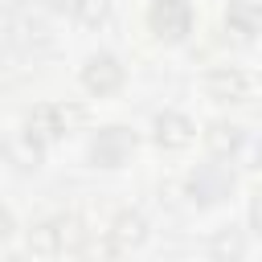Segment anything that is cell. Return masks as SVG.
I'll return each instance as SVG.
<instances>
[{
  "label": "cell",
  "instance_id": "6da1fadb",
  "mask_svg": "<svg viewBox=\"0 0 262 262\" xmlns=\"http://www.w3.org/2000/svg\"><path fill=\"white\" fill-rule=\"evenodd\" d=\"M184 192H188V201L201 205V209L221 205V201H229V192H233V172H229L225 164H196V168L188 172V180H184Z\"/></svg>",
  "mask_w": 262,
  "mask_h": 262
},
{
  "label": "cell",
  "instance_id": "7a4b0ae2",
  "mask_svg": "<svg viewBox=\"0 0 262 262\" xmlns=\"http://www.w3.org/2000/svg\"><path fill=\"white\" fill-rule=\"evenodd\" d=\"M147 29H151L160 41H168V45L184 41V37L192 33V4H188V0H151V8H147Z\"/></svg>",
  "mask_w": 262,
  "mask_h": 262
},
{
  "label": "cell",
  "instance_id": "3957f363",
  "mask_svg": "<svg viewBox=\"0 0 262 262\" xmlns=\"http://www.w3.org/2000/svg\"><path fill=\"white\" fill-rule=\"evenodd\" d=\"M131 151H135V135L127 127H102L90 139V164L94 168H123Z\"/></svg>",
  "mask_w": 262,
  "mask_h": 262
},
{
  "label": "cell",
  "instance_id": "277c9868",
  "mask_svg": "<svg viewBox=\"0 0 262 262\" xmlns=\"http://www.w3.org/2000/svg\"><path fill=\"white\" fill-rule=\"evenodd\" d=\"M82 86H86L90 94H98V98L115 94V90L123 86V66H119V57H115V53H94V57H86V66H82Z\"/></svg>",
  "mask_w": 262,
  "mask_h": 262
},
{
  "label": "cell",
  "instance_id": "5b68a950",
  "mask_svg": "<svg viewBox=\"0 0 262 262\" xmlns=\"http://www.w3.org/2000/svg\"><path fill=\"white\" fill-rule=\"evenodd\" d=\"M205 94L213 102H246L250 98V78L237 70V66H217L209 78H205Z\"/></svg>",
  "mask_w": 262,
  "mask_h": 262
},
{
  "label": "cell",
  "instance_id": "8992f818",
  "mask_svg": "<svg viewBox=\"0 0 262 262\" xmlns=\"http://www.w3.org/2000/svg\"><path fill=\"white\" fill-rule=\"evenodd\" d=\"M143 237H147V221H143V213L123 209V213L111 221L106 254H131V250H139V246H143Z\"/></svg>",
  "mask_w": 262,
  "mask_h": 262
},
{
  "label": "cell",
  "instance_id": "52a82bcc",
  "mask_svg": "<svg viewBox=\"0 0 262 262\" xmlns=\"http://www.w3.org/2000/svg\"><path fill=\"white\" fill-rule=\"evenodd\" d=\"M151 131H156V143H160L164 151H180V147H188L192 135H196L192 119L180 115V111H160L156 123H151Z\"/></svg>",
  "mask_w": 262,
  "mask_h": 262
},
{
  "label": "cell",
  "instance_id": "ba28073f",
  "mask_svg": "<svg viewBox=\"0 0 262 262\" xmlns=\"http://www.w3.org/2000/svg\"><path fill=\"white\" fill-rule=\"evenodd\" d=\"M70 131V119H66V106H33L25 115V135H33L37 143H53Z\"/></svg>",
  "mask_w": 262,
  "mask_h": 262
},
{
  "label": "cell",
  "instance_id": "9c48e42d",
  "mask_svg": "<svg viewBox=\"0 0 262 262\" xmlns=\"http://www.w3.org/2000/svg\"><path fill=\"white\" fill-rule=\"evenodd\" d=\"M61 250H66V217H45L29 229V254L57 258Z\"/></svg>",
  "mask_w": 262,
  "mask_h": 262
},
{
  "label": "cell",
  "instance_id": "30bf717a",
  "mask_svg": "<svg viewBox=\"0 0 262 262\" xmlns=\"http://www.w3.org/2000/svg\"><path fill=\"white\" fill-rule=\"evenodd\" d=\"M262 25V0H229L225 4V33H233L242 45Z\"/></svg>",
  "mask_w": 262,
  "mask_h": 262
},
{
  "label": "cell",
  "instance_id": "8fae6325",
  "mask_svg": "<svg viewBox=\"0 0 262 262\" xmlns=\"http://www.w3.org/2000/svg\"><path fill=\"white\" fill-rule=\"evenodd\" d=\"M242 127H233V123H213L209 131H205V143H209V151L217 156V160H233L237 156V143H242Z\"/></svg>",
  "mask_w": 262,
  "mask_h": 262
},
{
  "label": "cell",
  "instance_id": "7c38bea8",
  "mask_svg": "<svg viewBox=\"0 0 262 262\" xmlns=\"http://www.w3.org/2000/svg\"><path fill=\"white\" fill-rule=\"evenodd\" d=\"M242 254H246V237H242V229L225 225V229L213 233V242H209V258H217V262H237Z\"/></svg>",
  "mask_w": 262,
  "mask_h": 262
},
{
  "label": "cell",
  "instance_id": "4fadbf2b",
  "mask_svg": "<svg viewBox=\"0 0 262 262\" xmlns=\"http://www.w3.org/2000/svg\"><path fill=\"white\" fill-rule=\"evenodd\" d=\"M41 147H45V143H37L33 135H20L16 143H8V160H12L20 172H33V168H41Z\"/></svg>",
  "mask_w": 262,
  "mask_h": 262
},
{
  "label": "cell",
  "instance_id": "5bb4252c",
  "mask_svg": "<svg viewBox=\"0 0 262 262\" xmlns=\"http://www.w3.org/2000/svg\"><path fill=\"white\" fill-rule=\"evenodd\" d=\"M233 160H237L242 168H262V139H258V135H242Z\"/></svg>",
  "mask_w": 262,
  "mask_h": 262
},
{
  "label": "cell",
  "instance_id": "9a60e30c",
  "mask_svg": "<svg viewBox=\"0 0 262 262\" xmlns=\"http://www.w3.org/2000/svg\"><path fill=\"white\" fill-rule=\"evenodd\" d=\"M74 16H78L82 25H102V20H106V0H82Z\"/></svg>",
  "mask_w": 262,
  "mask_h": 262
},
{
  "label": "cell",
  "instance_id": "2e32d148",
  "mask_svg": "<svg viewBox=\"0 0 262 262\" xmlns=\"http://www.w3.org/2000/svg\"><path fill=\"white\" fill-rule=\"evenodd\" d=\"M250 229H254V233L262 237V192H258V196L250 201Z\"/></svg>",
  "mask_w": 262,
  "mask_h": 262
},
{
  "label": "cell",
  "instance_id": "e0dca14e",
  "mask_svg": "<svg viewBox=\"0 0 262 262\" xmlns=\"http://www.w3.org/2000/svg\"><path fill=\"white\" fill-rule=\"evenodd\" d=\"M12 229H16V221H12V213L0 205V242H8V237H12Z\"/></svg>",
  "mask_w": 262,
  "mask_h": 262
},
{
  "label": "cell",
  "instance_id": "ac0fdd59",
  "mask_svg": "<svg viewBox=\"0 0 262 262\" xmlns=\"http://www.w3.org/2000/svg\"><path fill=\"white\" fill-rule=\"evenodd\" d=\"M49 4H53V8H57V12H70V16H74V12H78V4H82V0H49Z\"/></svg>",
  "mask_w": 262,
  "mask_h": 262
},
{
  "label": "cell",
  "instance_id": "d6986e66",
  "mask_svg": "<svg viewBox=\"0 0 262 262\" xmlns=\"http://www.w3.org/2000/svg\"><path fill=\"white\" fill-rule=\"evenodd\" d=\"M8 156V139H4V131H0V160Z\"/></svg>",
  "mask_w": 262,
  "mask_h": 262
}]
</instances>
